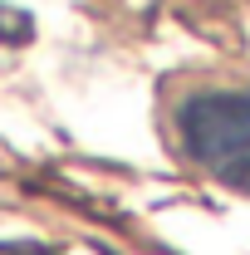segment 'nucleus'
Returning <instances> with one entry per match:
<instances>
[{"mask_svg":"<svg viewBox=\"0 0 250 255\" xmlns=\"http://www.w3.org/2000/svg\"><path fill=\"white\" fill-rule=\"evenodd\" d=\"M187 162L236 191H250V89H206L177 108Z\"/></svg>","mask_w":250,"mask_h":255,"instance_id":"f257e3e1","label":"nucleus"},{"mask_svg":"<svg viewBox=\"0 0 250 255\" xmlns=\"http://www.w3.org/2000/svg\"><path fill=\"white\" fill-rule=\"evenodd\" d=\"M25 34H30V20L0 0V44H10V39H25Z\"/></svg>","mask_w":250,"mask_h":255,"instance_id":"f03ea898","label":"nucleus"}]
</instances>
